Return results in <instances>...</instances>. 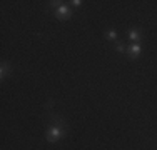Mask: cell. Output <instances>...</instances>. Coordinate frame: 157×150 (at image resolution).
<instances>
[{"mask_svg": "<svg viewBox=\"0 0 157 150\" xmlns=\"http://www.w3.org/2000/svg\"><path fill=\"white\" fill-rule=\"evenodd\" d=\"M62 137H65V130L60 129V127H50V129H47V132H45V138H47V142H50V144L60 140Z\"/></svg>", "mask_w": 157, "mask_h": 150, "instance_id": "obj_1", "label": "cell"}, {"mask_svg": "<svg viewBox=\"0 0 157 150\" xmlns=\"http://www.w3.org/2000/svg\"><path fill=\"white\" fill-rule=\"evenodd\" d=\"M55 17H57L59 20H69V18L72 17V10L69 9V5L62 3L60 7H57V9H55Z\"/></svg>", "mask_w": 157, "mask_h": 150, "instance_id": "obj_2", "label": "cell"}, {"mask_svg": "<svg viewBox=\"0 0 157 150\" xmlns=\"http://www.w3.org/2000/svg\"><path fill=\"white\" fill-rule=\"evenodd\" d=\"M142 52V45L140 43H130L129 48H127V54L130 55V58H137Z\"/></svg>", "mask_w": 157, "mask_h": 150, "instance_id": "obj_3", "label": "cell"}, {"mask_svg": "<svg viewBox=\"0 0 157 150\" xmlns=\"http://www.w3.org/2000/svg\"><path fill=\"white\" fill-rule=\"evenodd\" d=\"M127 35H129V39L132 40L134 43H139V42H140V39H142V33H140V30H139V28H130Z\"/></svg>", "mask_w": 157, "mask_h": 150, "instance_id": "obj_4", "label": "cell"}, {"mask_svg": "<svg viewBox=\"0 0 157 150\" xmlns=\"http://www.w3.org/2000/svg\"><path fill=\"white\" fill-rule=\"evenodd\" d=\"M9 73H12V65L9 62H2V67H0V78H5Z\"/></svg>", "mask_w": 157, "mask_h": 150, "instance_id": "obj_5", "label": "cell"}, {"mask_svg": "<svg viewBox=\"0 0 157 150\" xmlns=\"http://www.w3.org/2000/svg\"><path fill=\"white\" fill-rule=\"evenodd\" d=\"M107 39L109 40H117V32L114 28H109L107 30Z\"/></svg>", "mask_w": 157, "mask_h": 150, "instance_id": "obj_6", "label": "cell"}, {"mask_svg": "<svg viewBox=\"0 0 157 150\" xmlns=\"http://www.w3.org/2000/svg\"><path fill=\"white\" fill-rule=\"evenodd\" d=\"M115 50H117V52H125V45L119 42L117 45H115Z\"/></svg>", "mask_w": 157, "mask_h": 150, "instance_id": "obj_7", "label": "cell"}, {"mask_svg": "<svg viewBox=\"0 0 157 150\" xmlns=\"http://www.w3.org/2000/svg\"><path fill=\"white\" fill-rule=\"evenodd\" d=\"M70 3H72L74 7H80V5H82V0H72Z\"/></svg>", "mask_w": 157, "mask_h": 150, "instance_id": "obj_8", "label": "cell"}]
</instances>
